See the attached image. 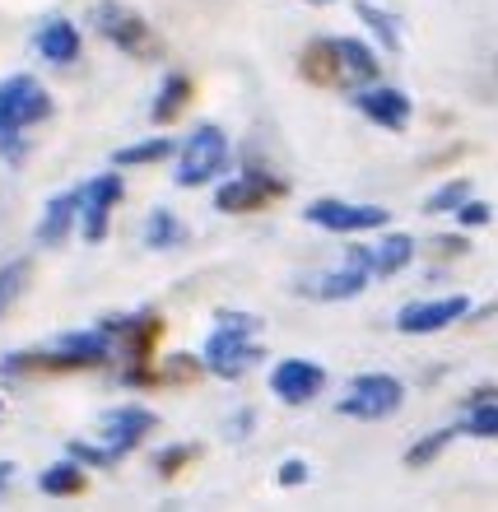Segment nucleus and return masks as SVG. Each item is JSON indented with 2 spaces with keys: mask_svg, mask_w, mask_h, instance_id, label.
Returning <instances> with one entry per match:
<instances>
[{
  "mask_svg": "<svg viewBox=\"0 0 498 512\" xmlns=\"http://www.w3.org/2000/svg\"><path fill=\"white\" fill-rule=\"evenodd\" d=\"M303 219L312 229H326V233H377L391 224V210L387 205H359V201H340V196H317V201L303 205Z\"/></svg>",
  "mask_w": 498,
  "mask_h": 512,
  "instance_id": "9",
  "label": "nucleus"
},
{
  "mask_svg": "<svg viewBox=\"0 0 498 512\" xmlns=\"http://www.w3.org/2000/svg\"><path fill=\"white\" fill-rule=\"evenodd\" d=\"M303 5H317V10H322V5H336V0H303Z\"/></svg>",
  "mask_w": 498,
  "mask_h": 512,
  "instance_id": "36",
  "label": "nucleus"
},
{
  "mask_svg": "<svg viewBox=\"0 0 498 512\" xmlns=\"http://www.w3.org/2000/svg\"><path fill=\"white\" fill-rule=\"evenodd\" d=\"M354 14L368 24V33L377 38L382 52H401V19H396V14L382 10V5H373V0H354Z\"/></svg>",
  "mask_w": 498,
  "mask_h": 512,
  "instance_id": "24",
  "label": "nucleus"
},
{
  "mask_svg": "<svg viewBox=\"0 0 498 512\" xmlns=\"http://www.w3.org/2000/svg\"><path fill=\"white\" fill-rule=\"evenodd\" d=\"M261 359H266V350H261V317L256 312H238V308H219L215 331L205 336V350H201L205 373L219 382H238Z\"/></svg>",
  "mask_w": 498,
  "mask_h": 512,
  "instance_id": "4",
  "label": "nucleus"
},
{
  "mask_svg": "<svg viewBox=\"0 0 498 512\" xmlns=\"http://www.w3.org/2000/svg\"><path fill=\"white\" fill-rule=\"evenodd\" d=\"M466 196H471V182H466V177H452V182H443L438 191L424 196V215H452Z\"/></svg>",
  "mask_w": 498,
  "mask_h": 512,
  "instance_id": "29",
  "label": "nucleus"
},
{
  "mask_svg": "<svg viewBox=\"0 0 498 512\" xmlns=\"http://www.w3.org/2000/svg\"><path fill=\"white\" fill-rule=\"evenodd\" d=\"M457 438H461V424H443V429L424 433L419 443L405 447V466H410V471H429L433 461L443 457V452H447L452 443H457Z\"/></svg>",
  "mask_w": 498,
  "mask_h": 512,
  "instance_id": "23",
  "label": "nucleus"
},
{
  "mask_svg": "<svg viewBox=\"0 0 498 512\" xmlns=\"http://www.w3.org/2000/svg\"><path fill=\"white\" fill-rule=\"evenodd\" d=\"M196 457H201V443H168L154 452V471H159L163 480H173V475H182Z\"/></svg>",
  "mask_w": 498,
  "mask_h": 512,
  "instance_id": "28",
  "label": "nucleus"
},
{
  "mask_svg": "<svg viewBox=\"0 0 498 512\" xmlns=\"http://www.w3.org/2000/svg\"><path fill=\"white\" fill-rule=\"evenodd\" d=\"M33 52H38L42 61H52V66H75L84 52L80 24H70V19H47V24L33 33Z\"/></svg>",
  "mask_w": 498,
  "mask_h": 512,
  "instance_id": "19",
  "label": "nucleus"
},
{
  "mask_svg": "<svg viewBox=\"0 0 498 512\" xmlns=\"http://www.w3.org/2000/svg\"><path fill=\"white\" fill-rule=\"evenodd\" d=\"M126 182L122 173H98L80 182V238L84 243H103L112 229V210L122 205Z\"/></svg>",
  "mask_w": 498,
  "mask_h": 512,
  "instance_id": "11",
  "label": "nucleus"
},
{
  "mask_svg": "<svg viewBox=\"0 0 498 512\" xmlns=\"http://www.w3.org/2000/svg\"><path fill=\"white\" fill-rule=\"evenodd\" d=\"M201 373H205L201 354H168V359H154L149 382H154V387H177V382H196Z\"/></svg>",
  "mask_w": 498,
  "mask_h": 512,
  "instance_id": "26",
  "label": "nucleus"
},
{
  "mask_svg": "<svg viewBox=\"0 0 498 512\" xmlns=\"http://www.w3.org/2000/svg\"><path fill=\"white\" fill-rule=\"evenodd\" d=\"M56 112L52 94H47V84L38 75H5L0 80V159L5 163H24L28 154V126L47 122Z\"/></svg>",
  "mask_w": 498,
  "mask_h": 512,
  "instance_id": "5",
  "label": "nucleus"
},
{
  "mask_svg": "<svg viewBox=\"0 0 498 512\" xmlns=\"http://www.w3.org/2000/svg\"><path fill=\"white\" fill-rule=\"evenodd\" d=\"M191 229L182 224V219L168 210V205H154L145 215V224H140V243L149 247V252H173V247H187Z\"/></svg>",
  "mask_w": 498,
  "mask_h": 512,
  "instance_id": "21",
  "label": "nucleus"
},
{
  "mask_svg": "<svg viewBox=\"0 0 498 512\" xmlns=\"http://www.w3.org/2000/svg\"><path fill=\"white\" fill-rule=\"evenodd\" d=\"M66 457L80 461V466H89V471H103V466H117V457H112L103 443H89V438H70L66 443Z\"/></svg>",
  "mask_w": 498,
  "mask_h": 512,
  "instance_id": "31",
  "label": "nucleus"
},
{
  "mask_svg": "<svg viewBox=\"0 0 498 512\" xmlns=\"http://www.w3.org/2000/svg\"><path fill=\"white\" fill-rule=\"evenodd\" d=\"M75 229H80V187L56 191L52 201L42 205V219H38V229H33V238H38V247H61V243H70Z\"/></svg>",
  "mask_w": 498,
  "mask_h": 512,
  "instance_id": "18",
  "label": "nucleus"
},
{
  "mask_svg": "<svg viewBox=\"0 0 498 512\" xmlns=\"http://www.w3.org/2000/svg\"><path fill=\"white\" fill-rule=\"evenodd\" d=\"M452 215H457L461 229H485L489 219H494V205H489V201H475V196H466V201H461Z\"/></svg>",
  "mask_w": 498,
  "mask_h": 512,
  "instance_id": "32",
  "label": "nucleus"
},
{
  "mask_svg": "<svg viewBox=\"0 0 498 512\" xmlns=\"http://www.w3.org/2000/svg\"><path fill=\"white\" fill-rule=\"evenodd\" d=\"M354 112L359 117H368L373 126H382V131H405L410 126V117H415V103H410V94L405 89H391V84L373 80L364 84V89H354Z\"/></svg>",
  "mask_w": 498,
  "mask_h": 512,
  "instance_id": "15",
  "label": "nucleus"
},
{
  "mask_svg": "<svg viewBox=\"0 0 498 512\" xmlns=\"http://www.w3.org/2000/svg\"><path fill=\"white\" fill-rule=\"evenodd\" d=\"M252 429H256V410H238V415L224 419V438H229V443H243Z\"/></svg>",
  "mask_w": 498,
  "mask_h": 512,
  "instance_id": "34",
  "label": "nucleus"
},
{
  "mask_svg": "<svg viewBox=\"0 0 498 512\" xmlns=\"http://www.w3.org/2000/svg\"><path fill=\"white\" fill-rule=\"evenodd\" d=\"M401 405H405L401 378H391V373H359L345 387V396L336 401V415L359 419V424H377V419H391Z\"/></svg>",
  "mask_w": 498,
  "mask_h": 512,
  "instance_id": "8",
  "label": "nucleus"
},
{
  "mask_svg": "<svg viewBox=\"0 0 498 512\" xmlns=\"http://www.w3.org/2000/svg\"><path fill=\"white\" fill-rule=\"evenodd\" d=\"M461 317H471V298L466 294L424 298V303H405V308L396 312V331H401V336H438L447 326H457Z\"/></svg>",
  "mask_w": 498,
  "mask_h": 512,
  "instance_id": "13",
  "label": "nucleus"
},
{
  "mask_svg": "<svg viewBox=\"0 0 498 512\" xmlns=\"http://www.w3.org/2000/svg\"><path fill=\"white\" fill-rule=\"evenodd\" d=\"M38 489L47 494V499H80L84 489H89V466H80V461H52L47 471L38 475Z\"/></svg>",
  "mask_w": 498,
  "mask_h": 512,
  "instance_id": "22",
  "label": "nucleus"
},
{
  "mask_svg": "<svg viewBox=\"0 0 498 512\" xmlns=\"http://www.w3.org/2000/svg\"><path fill=\"white\" fill-rule=\"evenodd\" d=\"M28 280H33V261H28V256H14V261L0 266V317L19 303V294L28 289Z\"/></svg>",
  "mask_w": 498,
  "mask_h": 512,
  "instance_id": "27",
  "label": "nucleus"
},
{
  "mask_svg": "<svg viewBox=\"0 0 498 512\" xmlns=\"http://www.w3.org/2000/svg\"><path fill=\"white\" fill-rule=\"evenodd\" d=\"M308 461L303 457H284L280 461V471H275V485L280 489H298V485H308Z\"/></svg>",
  "mask_w": 498,
  "mask_h": 512,
  "instance_id": "33",
  "label": "nucleus"
},
{
  "mask_svg": "<svg viewBox=\"0 0 498 512\" xmlns=\"http://www.w3.org/2000/svg\"><path fill=\"white\" fill-rule=\"evenodd\" d=\"M0 419H5V401H0Z\"/></svg>",
  "mask_w": 498,
  "mask_h": 512,
  "instance_id": "37",
  "label": "nucleus"
},
{
  "mask_svg": "<svg viewBox=\"0 0 498 512\" xmlns=\"http://www.w3.org/2000/svg\"><path fill=\"white\" fill-rule=\"evenodd\" d=\"M173 140L168 135H149V140H135V145H122L112 154V168H149V163L173 159Z\"/></svg>",
  "mask_w": 498,
  "mask_h": 512,
  "instance_id": "25",
  "label": "nucleus"
},
{
  "mask_svg": "<svg viewBox=\"0 0 498 512\" xmlns=\"http://www.w3.org/2000/svg\"><path fill=\"white\" fill-rule=\"evenodd\" d=\"M191 94H196V89H191L187 75H182V70H168V75H163V84L154 89V103H149V122H154V126H173L177 117L191 108Z\"/></svg>",
  "mask_w": 498,
  "mask_h": 512,
  "instance_id": "20",
  "label": "nucleus"
},
{
  "mask_svg": "<svg viewBox=\"0 0 498 512\" xmlns=\"http://www.w3.org/2000/svg\"><path fill=\"white\" fill-rule=\"evenodd\" d=\"M98 429H103V447L122 461V457H131L135 447L145 443L149 433L159 429V415H154L149 405H112L108 415L98 419Z\"/></svg>",
  "mask_w": 498,
  "mask_h": 512,
  "instance_id": "14",
  "label": "nucleus"
},
{
  "mask_svg": "<svg viewBox=\"0 0 498 512\" xmlns=\"http://www.w3.org/2000/svg\"><path fill=\"white\" fill-rule=\"evenodd\" d=\"M326 391V368L312 359H280L270 368V396L284 405H312Z\"/></svg>",
  "mask_w": 498,
  "mask_h": 512,
  "instance_id": "16",
  "label": "nucleus"
},
{
  "mask_svg": "<svg viewBox=\"0 0 498 512\" xmlns=\"http://www.w3.org/2000/svg\"><path fill=\"white\" fill-rule=\"evenodd\" d=\"M112 364V340L89 326V331H66L47 340L42 350H10L0 359V382L19 387L28 378H61V373H89V368Z\"/></svg>",
  "mask_w": 498,
  "mask_h": 512,
  "instance_id": "1",
  "label": "nucleus"
},
{
  "mask_svg": "<svg viewBox=\"0 0 498 512\" xmlns=\"http://www.w3.org/2000/svg\"><path fill=\"white\" fill-rule=\"evenodd\" d=\"M298 75L317 89H364L382 75V61L364 38H312L298 52Z\"/></svg>",
  "mask_w": 498,
  "mask_h": 512,
  "instance_id": "2",
  "label": "nucleus"
},
{
  "mask_svg": "<svg viewBox=\"0 0 498 512\" xmlns=\"http://www.w3.org/2000/svg\"><path fill=\"white\" fill-rule=\"evenodd\" d=\"M284 191H289L284 177L266 173V168H247V173H238L215 187V210L219 215H256V210L284 201Z\"/></svg>",
  "mask_w": 498,
  "mask_h": 512,
  "instance_id": "10",
  "label": "nucleus"
},
{
  "mask_svg": "<svg viewBox=\"0 0 498 512\" xmlns=\"http://www.w3.org/2000/svg\"><path fill=\"white\" fill-rule=\"evenodd\" d=\"M173 159H177V173H173L177 187L187 191L210 187V182H219V173H229V135L219 131L215 122H201L173 149Z\"/></svg>",
  "mask_w": 498,
  "mask_h": 512,
  "instance_id": "7",
  "label": "nucleus"
},
{
  "mask_svg": "<svg viewBox=\"0 0 498 512\" xmlns=\"http://www.w3.org/2000/svg\"><path fill=\"white\" fill-rule=\"evenodd\" d=\"M368 275L359 266H345L340 270H322V275H308V280H298L294 284V294H303V298H312V303H350V298H359L368 289Z\"/></svg>",
  "mask_w": 498,
  "mask_h": 512,
  "instance_id": "17",
  "label": "nucleus"
},
{
  "mask_svg": "<svg viewBox=\"0 0 498 512\" xmlns=\"http://www.w3.org/2000/svg\"><path fill=\"white\" fill-rule=\"evenodd\" d=\"M89 28L108 47L135 56V61H159L163 56V38L154 33V24L140 10H131L126 0H94L89 5Z\"/></svg>",
  "mask_w": 498,
  "mask_h": 512,
  "instance_id": "6",
  "label": "nucleus"
},
{
  "mask_svg": "<svg viewBox=\"0 0 498 512\" xmlns=\"http://www.w3.org/2000/svg\"><path fill=\"white\" fill-rule=\"evenodd\" d=\"M345 261L359 266L368 280H391L415 261V238L410 233H382L377 243H354L345 247Z\"/></svg>",
  "mask_w": 498,
  "mask_h": 512,
  "instance_id": "12",
  "label": "nucleus"
},
{
  "mask_svg": "<svg viewBox=\"0 0 498 512\" xmlns=\"http://www.w3.org/2000/svg\"><path fill=\"white\" fill-rule=\"evenodd\" d=\"M98 331L112 340V364L122 387H154L149 368H154V345L163 336V312L159 308H135V312H108L98 317Z\"/></svg>",
  "mask_w": 498,
  "mask_h": 512,
  "instance_id": "3",
  "label": "nucleus"
},
{
  "mask_svg": "<svg viewBox=\"0 0 498 512\" xmlns=\"http://www.w3.org/2000/svg\"><path fill=\"white\" fill-rule=\"evenodd\" d=\"M461 433H471V438H498V396L494 401H471V410L461 419Z\"/></svg>",
  "mask_w": 498,
  "mask_h": 512,
  "instance_id": "30",
  "label": "nucleus"
},
{
  "mask_svg": "<svg viewBox=\"0 0 498 512\" xmlns=\"http://www.w3.org/2000/svg\"><path fill=\"white\" fill-rule=\"evenodd\" d=\"M14 471H19L14 461H0V499L10 494V485H14Z\"/></svg>",
  "mask_w": 498,
  "mask_h": 512,
  "instance_id": "35",
  "label": "nucleus"
}]
</instances>
